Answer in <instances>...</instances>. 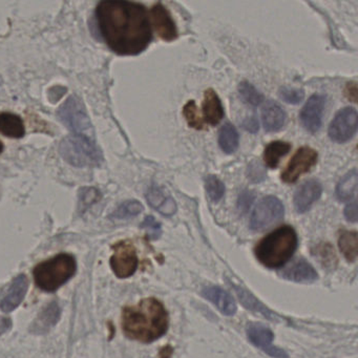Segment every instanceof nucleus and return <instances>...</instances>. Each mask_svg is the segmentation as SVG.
<instances>
[{"mask_svg":"<svg viewBox=\"0 0 358 358\" xmlns=\"http://www.w3.org/2000/svg\"><path fill=\"white\" fill-rule=\"evenodd\" d=\"M96 18L102 38L118 55H139L152 43L150 18L141 3L106 0L98 5Z\"/></svg>","mask_w":358,"mask_h":358,"instance_id":"nucleus-1","label":"nucleus"},{"mask_svg":"<svg viewBox=\"0 0 358 358\" xmlns=\"http://www.w3.org/2000/svg\"><path fill=\"white\" fill-rule=\"evenodd\" d=\"M167 328L169 314L163 303L154 297L142 299L138 305L123 309L122 329L129 338L152 343L162 337Z\"/></svg>","mask_w":358,"mask_h":358,"instance_id":"nucleus-2","label":"nucleus"},{"mask_svg":"<svg viewBox=\"0 0 358 358\" xmlns=\"http://www.w3.org/2000/svg\"><path fill=\"white\" fill-rule=\"evenodd\" d=\"M297 234L291 226H282L262 238L255 247L257 259L268 268H280L292 257Z\"/></svg>","mask_w":358,"mask_h":358,"instance_id":"nucleus-3","label":"nucleus"},{"mask_svg":"<svg viewBox=\"0 0 358 358\" xmlns=\"http://www.w3.org/2000/svg\"><path fill=\"white\" fill-rule=\"evenodd\" d=\"M77 263L73 255L60 253L41 262L33 270L37 287L45 292H55L76 273Z\"/></svg>","mask_w":358,"mask_h":358,"instance_id":"nucleus-4","label":"nucleus"},{"mask_svg":"<svg viewBox=\"0 0 358 358\" xmlns=\"http://www.w3.org/2000/svg\"><path fill=\"white\" fill-rule=\"evenodd\" d=\"M62 158L73 166H97L101 163L102 155L92 140L83 136H70L62 140L59 146Z\"/></svg>","mask_w":358,"mask_h":358,"instance_id":"nucleus-5","label":"nucleus"},{"mask_svg":"<svg viewBox=\"0 0 358 358\" xmlns=\"http://www.w3.org/2000/svg\"><path fill=\"white\" fill-rule=\"evenodd\" d=\"M58 118L73 133L92 140L94 129L85 106L78 98L72 96L58 110Z\"/></svg>","mask_w":358,"mask_h":358,"instance_id":"nucleus-6","label":"nucleus"},{"mask_svg":"<svg viewBox=\"0 0 358 358\" xmlns=\"http://www.w3.org/2000/svg\"><path fill=\"white\" fill-rule=\"evenodd\" d=\"M285 208L282 203L275 196H266L259 201L253 210L250 219V228L261 231L278 223L284 217Z\"/></svg>","mask_w":358,"mask_h":358,"instance_id":"nucleus-7","label":"nucleus"},{"mask_svg":"<svg viewBox=\"0 0 358 358\" xmlns=\"http://www.w3.org/2000/svg\"><path fill=\"white\" fill-rule=\"evenodd\" d=\"M110 267L119 278H127L135 273L138 268V257L131 242L124 241L115 245Z\"/></svg>","mask_w":358,"mask_h":358,"instance_id":"nucleus-8","label":"nucleus"},{"mask_svg":"<svg viewBox=\"0 0 358 358\" xmlns=\"http://www.w3.org/2000/svg\"><path fill=\"white\" fill-rule=\"evenodd\" d=\"M357 131V112L353 108H345L335 115L329 127V137L337 143H345L354 137Z\"/></svg>","mask_w":358,"mask_h":358,"instance_id":"nucleus-9","label":"nucleus"},{"mask_svg":"<svg viewBox=\"0 0 358 358\" xmlns=\"http://www.w3.org/2000/svg\"><path fill=\"white\" fill-rule=\"evenodd\" d=\"M317 158V152L313 148L307 146L299 148L282 171V181L288 184L295 183L301 175L310 171L316 164Z\"/></svg>","mask_w":358,"mask_h":358,"instance_id":"nucleus-10","label":"nucleus"},{"mask_svg":"<svg viewBox=\"0 0 358 358\" xmlns=\"http://www.w3.org/2000/svg\"><path fill=\"white\" fill-rule=\"evenodd\" d=\"M246 331L249 341L268 355L274 358H288V354L284 350L273 345V334L267 327L250 322L247 324Z\"/></svg>","mask_w":358,"mask_h":358,"instance_id":"nucleus-11","label":"nucleus"},{"mask_svg":"<svg viewBox=\"0 0 358 358\" xmlns=\"http://www.w3.org/2000/svg\"><path fill=\"white\" fill-rule=\"evenodd\" d=\"M326 97L322 95H313L301 112V122L306 131L311 134L317 133L322 127Z\"/></svg>","mask_w":358,"mask_h":358,"instance_id":"nucleus-12","label":"nucleus"},{"mask_svg":"<svg viewBox=\"0 0 358 358\" xmlns=\"http://www.w3.org/2000/svg\"><path fill=\"white\" fill-rule=\"evenodd\" d=\"M152 24L155 30L161 39L165 41H173L177 39L178 30L171 13L162 3H157L150 11Z\"/></svg>","mask_w":358,"mask_h":358,"instance_id":"nucleus-13","label":"nucleus"},{"mask_svg":"<svg viewBox=\"0 0 358 358\" xmlns=\"http://www.w3.org/2000/svg\"><path fill=\"white\" fill-rule=\"evenodd\" d=\"M322 184L316 180L305 182L295 192L294 207L299 213H305L322 196Z\"/></svg>","mask_w":358,"mask_h":358,"instance_id":"nucleus-14","label":"nucleus"},{"mask_svg":"<svg viewBox=\"0 0 358 358\" xmlns=\"http://www.w3.org/2000/svg\"><path fill=\"white\" fill-rule=\"evenodd\" d=\"M28 278L24 274L16 276L8 291L7 295L0 301V309L3 312H12L22 303L28 291Z\"/></svg>","mask_w":358,"mask_h":358,"instance_id":"nucleus-15","label":"nucleus"},{"mask_svg":"<svg viewBox=\"0 0 358 358\" xmlns=\"http://www.w3.org/2000/svg\"><path fill=\"white\" fill-rule=\"evenodd\" d=\"M262 120L266 131L275 133L286 124L287 115L276 102L268 101L262 110Z\"/></svg>","mask_w":358,"mask_h":358,"instance_id":"nucleus-16","label":"nucleus"},{"mask_svg":"<svg viewBox=\"0 0 358 358\" xmlns=\"http://www.w3.org/2000/svg\"><path fill=\"white\" fill-rule=\"evenodd\" d=\"M146 199L152 208L156 209L161 215L171 217L177 211V205L175 200L159 186H152L146 194Z\"/></svg>","mask_w":358,"mask_h":358,"instance_id":"nucleus-17","label":"nucleus"},{"mask_svg":"<svg viewBox=\"0 0 358 358\" xmlns=\"http://www.w3.org/2000/svg\"><path fill=\"white\" fill-rule=\"evenodd\" d=\"M203 115H204L205 122L210 125L219 124L224 118L223 104L213 90H207L204 93Z\"/></svg>","mask_w":358,"mask_h":358,"instance_id":"nucleus-18","label":"nucleus"},{"mask_svg":"<svg viewBox=\"0 0 358 358\" xmlns=\"http://www.w3.org/2000/svg\"><path fill=\"white\" fill-rule=\"evenodd\" d=\"M203 294L225 315L231 316L236 313V301H234L229 293L226 292L220 287H208V288L204 289Z\"/></svg>","mask_w":358,"mask_h":358,"instance_id":"nucleus-19","label":"nucleus"},{"mask_svg":"<svg viewBox=\"0 0 358 358\" xmlns=\"http://www.w3.org/2000/svg\"><path fill=\"white\" fill-rule=\"evenodd\" d=\"M60 313H62V311H60L59 306H58L56 301L49 303V305L38 314L36 320L33 322L32 327H31V331H32L33 333H36V334L47 333L52 327L57 324L60 318Z\"/></svg>","mask_w":358,"mask_h":358,"instance_id":"nucleus-20","label":"nucleus"},{"mask_svg":"<svg viewBox=\"0 0 358 358\" xmlns=\"http://www.w3.org/2000/svg\"><path fill=\"white\" fill-rule=\"evenodd\" d=\"M282 278L296 282H312L317 280L315 269L305 259H299L282 272Z\"/></svg>","mask_w":358,"mask_h":358,"instance_id":"nucleus-21","label":"nucleus"},{"mask_svg":"<svg viewBox=\"0 0 358 358\" xmlns=\"http://www.w3.org/2000/svg\"><path fill=\"white\" fill-rule=\"evenodd\" d=\"M24 133L26 129L20 117L11 113L0 114V134L6 137L20 139L24 137Z\"/></svg>","mask_w":358,"mask_h":358,"instance_id":"nucleus-22","label":"nucleus"},{"mask_svg":"<svg viewBox=\"0 0 358 358\" xmlns=\"http://www.w3.org/2000/svg\"><path fill=\"white\" fill-rule=\"evenodd\" d=\"M291 145L288 142L274 141L268 144L264 150V161L269 169H276L280 164V159L288 155Z\"/></svg>","mask_w":358,"mask_h":358,"instance_id":"nucleus-23","label":"nucleus"},{"mask_svg":"<svg viewBox=\"0 0 358 358\" xmlns=\"http://www.w3.org/2000/svg\"><path fill=\"white\" fill-rule=\"evenodd\" d=\"M338 246L343 257L350 262H354L357 259L358 255V236L356 231L341 232L338 238Z\"/></svg>","mask_w":358,"mask_h":358,"instance_id":"nucleus-24","label":"nucleus"},{"mask_svg":"<svg viewBox=\"0 0 358 358\" xmlns=\"http://www.w3.org/2000/svg\"><path fill=\"white\" fill-rule=\"evenodd\" d=\"M357 171L353 169L339 181L336 187V196L339 201L345 202L353 199L357 189Z\"/></svg>","mask_w":358,"mask_h":358,"instance_id":"nucleus-25","label":"nucleus"},{"mask_svg":"<svg viewBox=\"0 0 358 358\" xmlns=\"http://www.w3.org/2000/svg\"><path fill=\"white\" fill-rule=\"evenodd\" d=\"M219 144L226 154H234L238 148V133L230 123L222 127L219 134Z\"/></svg>","mask_w":358,"mask_h":358,"instance_id":"nucleus-26","label":"nucleus"},{"mask_svg":"<svg viewBox=\"0 0 358 358\" xmlns=\"http://www.w3.org/2000/svg\"><path fill=\"white\" fill-rule=\"evenodd\" d=\"M236 293H238L240 301H242L243 305L247 308V309L255 310V311L259 312V313L263 314L265 317L273 318V314L266 309L255 297H253L250 293L247 292L244 289L240 288V287H236Z\"/></svg>","mask_w":358,"mask_h":358,"instance_id":"nucleus-27","label":"nucleus"},{"mask_svg":"<svg viewBox=\"0 0 358 358\" xmlns=\"http://www.w3.org/2000/svg\"><path fill=\"white\" fill-rule=\"evenodd\" d=\"M143 210V205L139 201L131 200L122 203L112 215L113 219L125 220L137 217Z\"/></svg>","mask_w":358,"mask_h":358,"instance_id":"nucleus-28","label":"nucleus"},{"mask_svg":"<svg viewBox=\"0 0 358 358\" xmlns=\"http://www.w3.org/2000/svg\"><path fill=\"white\" fill-rule=\"evenodd\" d=\"M241 98L249 106H259L264 101L263 95L249 83H242L238 85Z\"/></svg>","mask_w":358,"mask_h":358,"instance_id":"nucleus-29","label":"nucleus"},{"mask_svg":"<svg viewBox=\"0 0 358 358\" xmlns=\"http://www.w3.org/2000/svg\"><path fill=\"white\" fill-rule=\"evenodd\" d=\"M207 194L213 202H219L225 194V186L215 176H208L205 181Z\"/></svg>","mask_w":358,"mask_h":358,"instance_id":"nucleus-30","label":"nucleus"},{"mask_svg":"<svg viewBox=\"0 0 358 358\" xmlns=\"http://www.w3.org/2000/svg\"><path fill=\"white\" fill-rule=\"evenodd\" d=\"M183 116L185 117L190 127L194 129H203L202 119L199 115L198 106L194 100H190L184 106Z\"/></svg>","mask_w":358,"mask_h":358,"instance_id":"nucleus-31","label":"nucleus"},{"mask_svg":"<svg viewBox=\"0 0 358 358\" xmlns=\"http://www.w3.org/2000/svg\"><path fill=\"white\" fill-rule=\"evenodd\" d=\"M280 96L287 103L299 104L305 98V93H303V90L284 87V89L280 90Z\"/></svg>","mask_w":358,"mask_h":358,"instance_id":"nucleus-32","label":"nucleus"},{"mask_svg":"<svg viewBox=\"0 0 358 358\" xmlns=\"http://www.w3.org/2000/svg\"><path fill=\"white\" fill-rule=\"evenodd\" d=\"M141 227L148 231V236L152 240H158L160 238L161 234H162L160 223L157 222L154 217H150V215L145 217L143 223L141 224Z\"/></svg>","mask_w":358,"mask_h":358,"instance_id":"nucleus-33","label":"nucleus"},{"mask_svg":"<svg viewBox=\"0 0 358 358\" xmlns=\"http://www.w3.org/2000/svg\"><path fill=\"white\" fill-rule=\"evenodd\" d=\"M79 194H79V198H80L79 202H80V206L83 205V209H87V207L93 204L99 198V192L93 188H85V189H81Z\"/></svg>","mask_w":358,"mask_h":358,"instance_id":"nucleus-34","label":"nucleus"},{"mask_svg":"<svg viewBox=\"0 0 358 358\" xmlns=\"http://www.w3.org/2000/svg\"><path fill=\"white\" fill-rule=\"evenodd\" d=\"M253 200H255V196L253 194L249 192H244L241 194L240 198H238V209L243 213H246L249 208H250L251 204H252Z\"/></svg>","mask_w":358,"mask_h":358,"instance_id":"nucleus-35","label":"nucleus"},{"mask_svg":"<svg viewBox=\"0 0 358 358\" xmlns=\"http://www.w3.org/2000/svg\"><path fill=\"white\" fill-rule=\"evenodd\" d=\"M345 219L352 223H355L357 221V203L355 201L348 204L345 209Z\"/></svg>","mask_w":358,"mask_h":358,"instance_id":"nucleus-36","label":"nucleus"},{"mask_svg":"<svg viewBox=\"0 0 358 358\" xmlns=\"http://www.w3.org/2000/svg\"><path fill=\"white\" fill-rule=\"evenodd\" d=\"M243 125H244L245 129L251 131V133H255V131H259V122H257V120L255 119V116L247 119Z\"/></svg>","mask_w":358,"mask_h":358,"instance_id":"nucleus-37","label":"nucleus"},{"mask_svg":"<svg viewBox=\"0 0 358 358\" xmlns=\"http://www.w3.org/2000/svg\"><path fill=\"white\" fill-rule=\"evenodd\" d=\"M10 328H11V320L0 318V333L6 332Z\"/></svg>","mask_w":358,"mask_h":358,"instance_id":"nucleus-38","label":"nucleus"},{"mask_svg":"<svg viewBox=\"0 0 358 358\" xmlns=\"http://www.w3.org/2000/svg\"><path fill=\"white\" fill-rule=\"evenodd\" d=\"M3 142L0 141V154H1V152H3Z\"/></svg>","mask_w":358,"mask_h":358,"instance_id":"nucleus-39","label":"nucleus"}]
</instances>
